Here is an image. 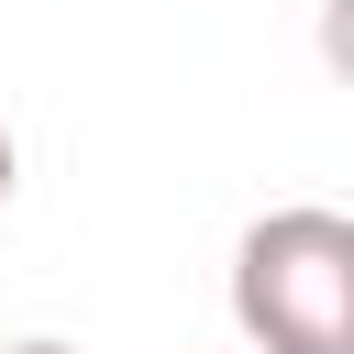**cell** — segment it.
Segmentation results:
<instances>
[{"label": "cell", "mask_w": 354, "mask_h": 354, "mask_svg": "<svg viewBox=\"0 0 354 354\" xmlns=\"http://www.w3.org/2000/svg\"><path fill=\"white\" fill-rule=\"evenodd\" d=\"M232 321L254 354H354V221L288 199L232 243Z\"/></svg>", "instance_id": "6da1fadb"}, {"label": "cell", "mask_w": 354, "mask_h": 354, "mask_svg": "<svg viewBox=\"0 0 354 354\" xmlns=\"http://www.w3.org/2000/svg\"><path fill=\"white\" fill-rule=\"evenodd\" d=\"M11 188H22V144H11V122H0V210H11Z\"/></svg>", "instance_id": "7a4b0ae2"}, {"label": "cell", "mask_w": 354, "mask_h": 354, "mask_svg": "<svg viewBox=\"0 0 354 354\" xmlns=\"http://www.w3.org/2000/svg\"><path fill=\"white\" fill-rule=\"evenodd\" d=\"M11 354H77V343H44V332H33V343H11Z\"/></svg>", "instance_id": "3957f363"}]
</instances>
